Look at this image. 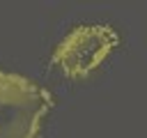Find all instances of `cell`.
<instances>
[{"label":"cell","mask_w":147,"mask_h":138,"mask_svg":"<svg viewBox=\"0 0 147 138\" xmlns=\"http://www.w3.org/2000/svg\"><path fill=\"white\" fill-rule=\"evenodd\" d=\"M53 94L37 80L0 69V138H37Z\"/></svg>","instance_id":"6da1fadb"},{"label":"cell","mask_w":147,"mask_h":138,"mask_svg":"<svg viewBox=\"0 0 147 138\" xmlns=\"http://www.w3.org/2000/svg\"><path fill=\"white\" fill-rule=\"evenodd\" d=\"M117 44L119 34L110 25H78L60 39L51 62L57 64L67 78H85L117 48Z\"/></svg>","instance_id":"7a4b0ae2"}]
</instances>
